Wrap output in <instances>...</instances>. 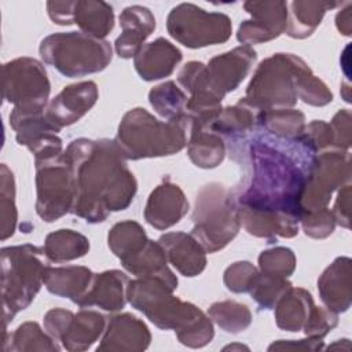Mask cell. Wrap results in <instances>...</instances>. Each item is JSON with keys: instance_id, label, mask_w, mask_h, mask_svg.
Returning <instances> with one entry per match:
<instances>
[{"instance_id": "4", "label": "cell", "mask_w": 352, "mask_h": 352, "mask_svg": "<svg viewBox=\"0 0 352 352\" xmlns=\"http://www.w3.org/2000/svg\"><path fill=\"white\" fill-rule=\"evenodd\" d=\"M191 118L187 113L160 121L147 110L136 107L125 113L114 139L125 160L172 155L188 143Z\"/></svg>"}, {"instance_id": "12", "label": "cell", "mask_w": 352, "mask_h": 352, "mask_svg": "<svg viewBox=\"0 0 352 352\" xmlns=\"http://www.w3.org/2000/svg\"><path fill=\"white\" fill-rule=\"evenodd\" d=\"M37 201L36 212L47 223L55 221L74 204V183L63 154L48 161L36 162Z\"/></svg>"}, {"instance_id": "43", "label": "cell", "mask_w": 352, "mask_h": 352, "mask_svg": "<svg viewBox=\"0 0 352 352\" xmlns=\"http://www.w3.org/2000/svg\"><path fill=\"white\" fill-rule=\"evenodd\" d=\"M74 3L76 1H48L47 11L51 21L63 26L74 23Z\"/></svg>"}, {"instance_id": "46", "label": "cell", "mask_w": 352, "mask_h": 352, "mask_svg": "<svg viewBox=\"0 0 352 352\" xmlns=\"http://www.w3.org/2000/svg\"><path fill=\"white\" fill-rule=\"evenodd\" d=\"M351 7L352 4L351 3H346V7L340 11L337 14V18H336V23H337V29L340 30V33L345 34V36H349L351 34V29H352V23H351Z\"/></svg>"}, {"instance_id": "18", "label": "cell", "mask_w": 352, "mask_h": 352, "mask_svg": "<svg viewBox=\"0 0 352 352\" xmlns=\"http://www.w3.org/2000/svg\"><path fill=\"white\" fill-rule=\"evenodd\" d=\"M120 25L122 33L116 40V52L124 58H135L142 50L144 40L155 29V18L153 12L143 6H129L120 14Z\"/></svg>"}, {"instance_id": "15", "label": "cell", "mask_w": 352, "mask_h": 352, "mask_svg": "<svg viewBox=\"0 0 352 352\" xmlns=\"http://www.w3.org/2000/svg\"><path fill=\"white\" fill-rule=\"evenodd\" d=\"M188 212V201L177 184L164 180L146 204L144 219L157 230H166L179 223Z\"/></svg>"}, {"instance_id": "17", "label": "cell", "mask_w": 352, "mask_h": 352, "mask_svg": "<svg viewBox=\"0 0 352 352\" xmlns=\"http://www.w3.org/2000/svg\"><path fill=\"white\" fill-rule=\"evenodd\" d=\"M158 243L162 246L169 263L182 275L192 278L205 270L206 252L191 234L168 232L160 236Z\"/></svg>"}, {"instance_id": "13", "label": "cell", "mask_w": 352, "mask_h": 352, "mask_svg": "<svg viewBox=\"0 0 352 352\" xmlns=\"http://www.w3.org/2000/svg\"><path fill=\"white\" fill-rule=\"evenodd\" d=\"M243 8L252 18L239 25L236 38L242 45L265 43L286 32L287 4L285 1H246Z\"/></svg>"}, {"instance_id": "14", "label": "cell", "mask_w": 352, "mask_h": 352, "mask_svg": "<svg viewBox=\"0 0 352 352\" xmlns=\"http://www.w3.org/2000/svg\"><path fill=\"white\" fill-rule=\"evenodd\" d=\"M98 99L94 81H82L65 87L45 107V118L56 129L72 125L88 113Z\"/></svg>"}, {"instance_id": "25", "label": "cell", "mask_w": 352, "mask_h": 352, "mask_svg": "<svg viewBox=\"0 0 352 352\" xmlns=\"http://www.w3.org/2000/svg\"><path fill=\"white\" fill-rule=\"evenodd\" d=\"M106 323L107 320L102 314L92 309H81L73 315L59 341L67 351L88 349L104 333Z\"/></svg>"}, {"instance_id": "34", "label": "cell", "mask_w": 352, "mask_h": 352, "mask_svg": "<svg viewBox=\"0 0 352 352\" xmlns=\"http://www.w3.org/2000/svg\"><path fill=\"white\" fill-rule=\"evenodd\" d=\"M12 344L7 351H59L56 341L45 334L36 322H25L11 336Z\"/></svg>"}, {"instance_id": "22", "label": "cell", "mask_w": 352, "mask_h": 352, "mask_svg": "<svg viewBox=\"0 0 352 352\" xmlns=\"http://www.w3.org/2000/svg\"><path fill=\"white\" fill-rule=\"evenodd\" d=\"M94 275L89 268L81 265L55 268L48 265L44 275V285L50 293L69 298L77 304L87 293Z\"/></svg>"}, {"instance_id": "19", "label": "cell", "mask_w": 352, "mask_h": 352, "mask_svg": "<svg viewBox=\"0 0 352 352\" xmlns=\"http://www.w3.org/2000/svg\"><path fill=\"white\" fill-rule=\"evenodd\" d=\"M128 276L118 271H104L95 274L87 293L78 300L80 307H99L104 311H120L126 302Z\"/></svg>"}, {"instance_id": "47", "label": "cell", "mask_w": 352, "mask_h": 352, "mask_svg": "<svg viewBox=\"0 0 352 352\" xmlns=\"http://www.w3.org/2000/svg\"><path fill=\"white\" fill-rule=\"evenodd\" d=\"M228 349H231V351H234V349H246V351H249V348H248V346H245V345H238V344L224 346V351H228Z\"/></svg>"}, {"instance_id": "21", "label": "cell", "mask_w": 352, "mask_h": 352, "mask_svg": "<svg viewBox=\"0 0 352 352\" xmlns=\"http://www.w3.org/2000/svg\"><path fill=\"white\" fill-rule=\"evenodd\" d=\"M182 52L170 41L158 37L146 44L135 56V69L146 81L168 77L182 60Z\"/></svg>"}, {"instance_id": "9", "label": "cell", "mask_w": 352, "mask_h": 352, "mask_svg": "<svg viewBox=\"0 0 352 352\" xmlns=\"http://www.w3.org/2000/svg\"><path fill=\"white\" fill-rule=\"evenodd\" d=\"M166 29L184 47L202 48L227 41L232 23L223 12H208L195 4L182 3L170 10Z\"/></svg>"}, {"instance_id": "40", "label": "cell", "mask_w": 352, "mask_h": 352, "mask_svg": "<svg viewBox=\"0 0 352 352\" xmlns=\"http://www.w3.org/2000/svg\"><path fill=\"white\" fill-rule=\"evenodd\" d=\"M302 231L311 238H326L336 227V220L329 208H322L311 212H304L300 219Z\"/></svg>"}, {"instance_id": "28", "label": "cell", "mask_w": 352, "mask_h": 352, "mask_svg": "<svg viewBox=\"0 0 352 352\" xmlns=\"http://www.w3.org/2000/svg\"><path fill=\"white\" fill-rule=\"evenodd\" d=\"M258 111L241 99L236 104L221 109L220 114L208 124L209 129L224 138L243 136L257 124Z\"/></svg>"}, {"instance_id": "41", "label": "cell", "mask_w": 352, "mask_h": 352, "mask_svg": "<svg viewBox=\"0 0 352 352\" xmlns=\"http://www.w3.org/2000/svg\"><path fill=\"white\" fill-rule=\"evenodd\" d=\"M330 126L334 135V148L348 151L351 146V111L340 110L331 120Z\"/></svg>"}, {"instance_id": "8", "label": "cell", "mask_w": 352, "mask_h": 352, "mask_svg": "<svg viewBox=\"0 0 352 352\" xmlns=\"http://www.w3.org/2000/svg\"><path fill=\"white\" fill-rule=\"evenodd\" d=\"M192 221L191 235L209 253L227 246L241 228L234 197L219 183L206 184L199 190Z\"/></svg>"}, {"instance_id": "11", "label": "cell", "mask_w": 352, "mask_h": 352, "mask_svg": "<svg viewBox=\"0 0 352 352\" xmlns=\"http://www.w3.org/2000/svg\"><path fill=\"white\" fill-rule=\"evenodd\" d=\"M351 179V154L342 150H327L312 157L301 197V208L311 212L327 208L331 194Z\"/></svg>"}, {"instance_id": "6", "label": "cell", "mask_w": 352, "mask_h": 352, "mask_svg": "<svg viewBox=\"0 0 352 352\" xmlns=\"http://www.w3.org/2000/svg\"><path fill=\"white\" fill-rule=\"evenodd\" d=\"M41 59L66 77L102 72L111 62L110 43L82 32L52 33L41 40Z\"/></svg>"}, {"instance_id": "27", "label": "cell", "mask_w": 352, "mask_h": 352, "mask_svg": "<svg viewBox=\"0 0 352 352\" xmlns=\"http://www.w3.org/2000/svg\"><path fill=\"white\" fill-rule=\"evenodd\" d=\"M74 23L82 33L103 38L114 26L113 7L106 1L78 0L74 3Z\"/></svg>"}, {"instance_id": "42", "label": "cell", "mask_w": 352, "mask_h": 352, "mask_svg": "<svg viewBox=\"0 0 352 352\" xmlns=\"http://www.w3.org/2000/svg\"><path fill=\"white\" fill-rule=\"evenodd\" d=\"M73 312L62 309V308H54L50 309L44 316V327L47 333L55 340L59 341L62 334L65 333L70 319L73 318Z\"/></svg>"}, {"instance_id": "31", "label": "cell", "mask_w": 352, "mask_h": 352, "mask_svg": "<svg viewBox=\"0 0 352 352\" xmlns=\"http://www.w3.org/2000/svg\"><path fill=\"white\" fill-rule=\"evenodd\" d=\"M148 238L142 226L133 220L120 221L109 231L107 242L120 261L136 254L147 243Z\"/></svg>"}, {"instance_id": "10", "label": "cell", "mask_w": 352, "mask_h": 352, "mask_svg": "<svg viewBox=\"0 0 352 352\" xmlns=\"http://www.w3.org/2000/svg\"><path fill=\"white\" fill-rule=\"evenodd\" d=\"M51 85L41 62L16 58L3 65V99L22 110H45Z\"/></svg>"}, {"instance_id": "5", "label": "cell", "mask_w": 352, "mask_h": 352, "mask_svg": "<svg viewBox=\"0 0 352 352\" xmlns=\"http://www.w3.org/2000/svg\"><path fill=\"white\" fill-rule=\"evenodd\" d=\"M44 257V249L29 243L1 249V294L6 327L19 311L29 307L44 283L48 268Z\"/></svg>"}, {"instance_id": "23", "label": "cell", "mask_w": 352, "mask_h": 352, "mask_svg": "<svg viewBox=\"0 0 352 352\" xmlns=\"http://www.w3.org/2000/svg\"><path fill=\"white\" fill-rule=\"evenodd\" d=\"M275 320L279 329L300 331L308 322L315 308L309 292L301 287H290L275 304Z\"/></svg>"}, {"instance_id": "32", "label": "cell", "mask_w": 352, "mask_h": 352, "mask_svg": "<svg viewBox=\"0 0 352 352\" xmlns=\"http://www.w3.org/2000/svg\"><path fill=\"white\" fill-rule=\"evenodd\" d=\"M208 314L220 329L232 334L243 331L252 322L249 308L232 300L212 304Z\"/></svg>"}, {"instance_id": "7", "label": "cell", "mask_w": 352, "mask_h": 352, "mask_svg": "<svg viewBox=\"0 0 352 352\" xmlns=\"http://www.w3.org/2000/svg\"><path fill=\"white\" fill-rule=\"evenodd\" d=\"M308 65L293 54H274L252 77L243 100L257 111L287 109L297 102V80Z\"/></svg>"}, {"instance_id": "39", "label": "cell", "mask_w": 352, "mask_h": 352, "mask_svg": "<svg viewBox=\"0 0 352 352\" xmlns=\"http://www.w3.org/2000/svg\"><path fill=\"white\" fill-rule=\"evenodd\" d=\"M258 271L249 261H236L224 271V285L234 293H249L257 279Z\"/></svg>"}, {"instance_id": "29", "label": "cell", "mask_w": 352, "mask_h": 352, "mask_svg": "<svg viewBox=\"0 0 352 352\" xmlns=\"http://www.w3.org/2000/svg\"><path fill=\"white\" fill-rule=\"evenodd\" d=\"M43 249L50 261L63 263L85 256L89 250V241L77 231L58 230L47 235Z\"/></svg>"}, {"instance_id": "1", "label": "cell", "mask_w": 352, "mask_h": 352, "mask_svg": "<svg viewBox=\"0 0 352 352\" xmlns=\"http://www.w3.org/2000/svg\"><path fill=\"white\" fill-rule=\"evenodd\" d=\"M252 175L235 198L241 224L260 238H293L302 216L301 197L307 173L270 139H254L248 147Z\"/></svg>"}, {"instance_id": "26", "label": "cell", "mask_w": 352, "mask_h": 352, "mask_svg": "<svg viewBox=\"0 0 352 352\" xmlns=\"http://www.w3.org/2000/svg\"><path fill=\"white\" fill-rule=\"evenodd\" d=\"M341 6L338 1H293L286 34L293 38L309 37L320 25L326 11Z\"/></svg>"}, {"instance_id": "20", "label": "cell", "mask_w": 352, "mask_h": 352, "mask_svg": "<svg viewBox=\"0 0 352 352\" xmlns=\"http://www.w3.org/2000/svg\"><path fill=\"white\" fill-rule=\"evenodd\" d=\"M351 258L337 257L318 279L320 300L330 311L340 314L351 307Z\"/></svg>"}, {"instance_id": "16", "label": "cell", "mask_w": 352, "mask_h": 352, "mask_svg": "<svg viewBox=\"0 0 352 352\" xmlns=\"http://www.w3.org/2000/svg\"><path fill=\"white\" fill-rule=\"evenodd\" d=\"M151 341L147 326L131 314L110 318L96 351H144Z\"/></svg>"}, {"instance_id": "2", "label": "cell", "mask_w": 352, "mask_h": 352, "mask_svg": "<svg viewBox=\"0 0 352 352\" xmlns=\"http://www.w3.org/2000/svg\"><path fill=\"white\" fill-rule=\"evenodd\" d=\"M63 157L74 183V214L88 223H100L111 212L131 205L138 184L114 140L76 139Z\"/></svg>"}, {"instance_id": "36", "label": "cell", "mask_w": 352, "mask_h": 352, "mask_svg": "<svg viewBox=\"0 0 352 352\" xmlns=\"http://www.w3.org/2000/svg\"><path fill=\"white\" fill-rule=\"evenodd\" d=\"M260 274L287 279L296 268V256L292 249L278 246L261 252L258 256Z\"/></svg>"}, {"instance_id": "24", "label": "cell", "mask_w": 352, "mask_h": 352, "mask_svg": "<svg viewBox=\"0 0 352 352\" xmlns=\"http://www.w3.org/2000/svg\"><path fill=\"white\" fill-rule=\"evenodd\" d=\"M187 154L190 160L204 169L216 168L224 158V139L209 129L205 124L191 121V129L187 143Z\"/></svg>"}, {"instance_id": "45", "label": "cell", "mask_w": 352, "mask_h": 352, "mask_svg": "<svg viewBox=\"0 0 352 352\" xmlns=\"http://www.w3.org/2000/svg\"><path fill=\"white\" fill-rule=\"evenodd\" d=\"M323 348V341L318 340V338H311L308 337L307 340H298L297 342L294 340L290 341H285V340H279L278 342H274L268 346V351H274V349H300V351H318Z\"/></svg>"}, {"instance_id": "33", "label": "cell", "mask_w": 352, "mask_h": 352, "mask_svg": "<svg viewBox=\"0 0 352 352\" xmlns=\"http://www.w3.org/2000/svg\"><path fill=\"white\" fill-rule=\"evenodd\" d=\"M148 100L153 109L166 120L176 118L186 113L187 98L173 81H166L154 87L148 92Z\"/></svg>"}, {"instance_id": "38", "label": "cell", "mask_w": 352, "mask_h": 352, "mask_svg": "<svg viewBox=\"0 0 352 352\" xmlns=\"http://www.w3.org/2000/svg\"><path fill=\"white\" fill-rule=\"evenodd\" d=\"M297 98L311 106H324L333 100V94L326 84L307 67L297 80Z\"/></svg>"}, {"instance_id": "3", "label": "cell", "mask_w": 352, "mask_h": 352, "mask_svg": "<svg viewBox=\"0 0 352 352\" xmlns=\"http://www.w3.org/2000/svg\"><path fill=\"white\" fill-rule=\"evenodd\" d=\"M173 287L154 276L129 280L126 298L158 329L175 330L179 341L190 348H201L212 341L213 324L198 307L175 297Z\"/></svg>"}, {"instance_id": "44", "label": "cell", "mask_w": 352, "mask_h": 352, "mask_svg": "<svg viewBox=\"0 0 352 352\" xmlns=\"http://www.w3.org/2000/svg\"><path fill=\"white\" fill-rule=\"evenodd\" d=\"M349 198H351V184L346 183L338 191L334 209L331 210L336 224L349 228Z\"/></svg>"}, {"instance_id": "35", "label": "cell", "mask_w": 352, "mask_h": 352, "mask_svg": "<svg viewBox=\"0 0 352 352\" xmlns=\"http://www.w3.org/2000/svg\"><path fill=\"white\" fill-rule=\"evenodd\" d=\"M1 190H0V209H1V241L14 235L16 227V208H15V183L14 175L6 164H1Z\"/></svg>"}, {"instance_id": "30", "label": "cell", "mask_w": 352, "mask_h": 352, "mask_svg": "<svg viewBox=\"0 0 352 352\" xmlns=\"http://www.w3.org/2000/svg\"><path fill=\"white\" fill-rule=\"evenodd\" d=\"M305 117L294 109L261 110L257 114V124L282 140L293 142L304 128Z\"/></svg>"}, {"instance_id": "37", "label": "cell", "mask_w": 352, "mask_h": 352, "mask_svg": "<svg viewBox=\"0 0 352 352\" xmlns=\"http://www.w3.org/2000/svg\"><path fill=\"white\" fill-rule=\"evenodd\" d=\"M292 287L287 279L272 278L258 272L257 279L249 292L261 309H272L276 301Z\"/></svg>"}]
</instances>
